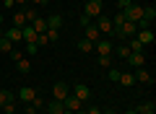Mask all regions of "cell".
Segmentation results:
<instances>
[{"mask_svg":"<svg viewBox=\"0 0 156 114\" xmlns=\"http://www.w3.org/2000/svg\"><path fill=\"white\" fill-rule=\"evenodd\" d=\"M122 16H125V21H133V23H138L140 18H143V5H135V3H130V5L122 11Z\"/></svg>","mask_w":156,"mask_h":114,"instance_id":"cell-1","label":"cell"},{"mask_svg":"<svg viewBox=\"0 0 156 114\" xmlns=\"http://www.w3.org/2000/svg\"><path fill=\"white\" fill-rule=\"evenodd\" d=\"M101 11H104V3H101V0H89V3H86V8H83V16H89V18H99Z\"/></svg>","mask_w":156,"mask_h":114,"instance_id":"cell-2","label":"cell"},{"mask_svg":"<svg viewBox=\"0 0 156 114\" xmlns=\"http://www.w3.org/2000/svg\"><path fill=\"white\" fill-rule=\"evenodd\" d=\"M96 29H99L101 36H115V26H112V18H107V16H99V18H96Z\"/></svg>","mask_w":156,"mask_h":114,"instance_id":"cell-3","label":"cell"},{"mask_svg":"<svg viewBox=\"0 0 156 114\" xmlns=\"http://www.w3.org/2000/svg\"><path fill=\"white\" fill-rule=\"evenodd\" d=\"M62 106H65V112L76 114V112H81V109H83V101H81V98H76L73 93H68V96L62 98Z\"/></svg>","mask_w":156,"mask_h":114,"instance_id":"cell-4","label":"cell"},{"mask_svg":"<svg viewBox=\"0 0 156 114\" xmlns=\"http://www.w3.org/2000/svg\"><path fill=\"white\" fill-rule=\"evenodd\" d=\"M37 96H39V93H37V88H31V86H23L21 91L16 93V98H21L23 104H31V101H34Z\"/></svg>","mask_w":156,"mask_h":114,"instance_id":"cell-5","label":"cell"},{"mask_svg":"<svg viewBox=\"0 0 156 114\" xmlns=\"http://www.w3.org/2000/svg\"><path fill=\"white\" fill-rule=\"evenodd\" d=\"M94 49H96V54H99V57H101V54H112V52H115L112 42H109V39H104V36H101L99 42H94Z\"/></svg>","mask_w":156,"mask_h":114,"instance_id":"cell-6","label":"cell"},{"mask_svg":"<svg viewBox=\"0 0 156 114\" xmlns=\"http://www.w3.org/2000/svg\"><path fill=\"white\" fill-rule=\"evenodd\" d=\"M73 96L81 98V101H86V98H91V88L86 86V83H76V86H73Z\"/></svg>","mask_w":156,"mask_h":114,"instance_id":"cell-7","label":"cell"},{"mask_svg":"<svg viewBox=\"0 0 156 114\" xmlns=\"http://www.w3.org/2000/svg\"><path fill=\"white\" fill-rule=\"evenodd\" d=\"M70 93V88H68V83H62V81H57L55 86H52V96L57 98V101H62V98Z\"/></svg>","mask_w":156,"mask_h":114,"instance_id":"cell-8","label":"cell"},{"mask_svg":"<svg viewBox=\"0 0 156 114\" xmlns=\"http://www.w3.org/2000/svg\"><path fill=\"white\" fill-rule=\"evenodd\" d=\"M135 39H138L143 47H148V44H154V31H151V29H140V31L135 34Z\"/></svg>","mask_w":156,"mask_h":114,"instance_id":"cell-9","label":"cell"},{"mask_svg":"<svg viewBox=\"0 0 156 114\" xmlns=\"http://www.w3.org/2000/svg\"><path fill=\"white\" fill-rule=\"evenodd\" d=\"M133 78H135V83H154V78H151V73L146 67H135Z\"/></svg>","mask_w":156,"mask_h":114,"instance_id":"cell-10","label":"cell"},{"mask_svg":"<svg viewBox=\"0 0 156 114\" xmlns=\"http://www.w3.org/2000/svg\"><path fill=\"white\" fill-rule=\"evenodd\" d=\"M37 36H39V34L34 31L31 23H26V26L21 29V39H23V42H37Z\"/></svg>","mask_w":156,"mask_h":114,"instance_id":"cell-11","label":"cell"},{"mask_svg":"<svg viewBox=\"0 0 156 114\" xmlns=\"http://www.w3.org/2000/svg\"><path fill=\"white\" fill-rule=\"evenodd\" d=\"M128 62H130L133 67H146V54H140V52H130Z\"/></svg>","mask_w":156,"mask_h":114,"instance_id":"cell-12","label":"cell"},{"mask_svg":"<svg viewBox=\"0 0 156 114\" xmlns=\"http://www.w3.org/2000/svg\"><path fill=\"white\" fill-rule=\"evenodd\" d=\"M3 36H5V39H11V42L16 44V42H21V29H16V26L3 29Z\"/></svg>","mask_w":156,"mask_h":114,"instance_id":"cell-13","label":"cell"},{"mask_svg":"<svg viewBox=\"0 0 156 114\" xmlns=\"http://www.w3.org/2000/svg\"><path fill=\"white\" fill-rule=\"evenodd\" d=\"M83 29H86V36H83V39H89V42H99V39H101L99 29H96L94 23H89V26H83Z\"/></svg>","mask_w":156,"mask_h":114,"instance_id":"cell-14","label":"cell"},{"mask_svg":"<svg viewBox=\"0 0 156 114\" xmlns=\"http://www.w3.org/2000/svg\"><path fill=\"white\" fill-rule=\"evenodd\" d=\"M60 26H62V16H60V13L47 16V29H57V31H60Z\"/></svg>","mask_w":156,"mask_h":114,"instance_id":"cell-15","label":"cell"},{"mask_svg":"<svg viewBox=\"0 0 156 114\" xmlns=\"http://www.w3.org/2000/svg\"><path fill=\"white\" fill-rule=\"evenodd\" d=\"M31 26H34V31H37V34H44V31H47V18L37 16V18L31 21Z\"/></svg>","mask_w":156,"mask_h":114,"instance_id":"cell-16","label":"cell"},{"mask_svg":"<svg viewBox=\"0 0 156 114\" xmlns=\"http://www.w3.org/2000/svg\"><path fill=\"white\" fill-rule=\"evenodd\" d=\"M47 112H50V114H65V106H62V101H57V98H55V101L47 104Z\"/></svg>","mask_w":156,"mask_h":114,"instance_id":"cell-17","label":"cell"},{"mask_svg":"<svg viewBox=\"0 0 156 114\" xmlns=\"http://www.w3.org/2000/svg\"><path fill=\"white\" fill-rule=\"evenodd\" d=\"M13 26H16V29H23V26H26V13H23V11H16V13H13Z\"/></svg>","mask_w":156,"mask_h":114,"instance_id":"cell-18","label":"cell"},{"mask_svg":"<svg viewBox=\"0 0 156 114\" xmlns=\"http://www.w3.org/2000/svg\"><path fill=\"white\" fill-rule=\"evenodd\" d=\"M117 83H122L125 88H130V86H135V78H133V73H120V81Z\"/></svg>","mask_w":156,"mask_h":114,"instance_id":"cell-19","label":"cell"},{"mask_svg":"<svg viewBox=\"0 0 156 114\" xmlns=\"http://www.w3.org/2000/svg\"><path fill=\"white\" fill-rule=\"evenodd\" d=\"M135 112L138 114H156V106H154V101H146V104H140Z\"/></svg>","mask_w":156,"mask_h":114,"instance_id":"cell-20","label":"cell"},{"mask_svg":"<svg viewBox=\"0 0 156 114\" xmlns=\"http://www.w3.org/2000/svg\"><path fill=\"white\" fill-rule=\"evenodd\" d=\"M11 101H16V93L13 91H0V106L3 104H11Z\"/></svg>","mask_w":156,"mask_h":114,"instance_id":"cell-21","label":"cell"},{"mask_svg":"<svg viewBox=\"0 0 156 114\" xmlns=\"http://www.w3.org/2000/svg\"><path fill=\"white\" fill-rule=\"evenodd\" d=\"M0 52H5V54L13 52V42H11V39H5V36L0 39Z\"/></svg>","mask_w":156,"mask_h":114,"instance_id":"cell-22","label":"cell"},{"mask_svg":"<svg viewBox=\"0 0 156 114\" xmlns=\"http://www.w3.org/2000/svg\"><path fill=\"white\" fill-rule=\"evenodd\" d=\"M128 49H130V52H140V54H143V44H140L135 36H130V44H128Z\"/></svg>","mask_w":156,"mask_h":114,"instance_id":"cell-23","label":"cell"},{"mask_svg":"<svg viewBox=\"0 0 156 114\" xmlns=\"http://www.w3.org/2000/svg\"><path fill=\"white\" fill-rule=\"evenodd\" d=\"M78 49H81V52H94V42H89V39H81V42H78Z\"/></svg>","mask_w":156,"mask_h":114,"instance_id":"cell-24","label":"cell"},{"mask_svg":"<svg viewBox=\"0 0 156 114\" xmlns=\"http://www.w3.org/2000/svg\"><path fill=\"white\" fill-rule=\"evenodd\" d=\"M44 36H47V42H57V39H60V31H57V29H47V31H44Z\"/></svg>","mask_w":156,"mask_h":114,"instance_id":"cell-25","label":"cell"},{"mask_svg":"<svg viewBox=\"0 0 156 114\" xmlns=\"http://www.w3.org/2000/svg\"><path fill=\"white\" fill-rule=\"evenodd\" d=\"M16 65H18V70H21V73H29V70H31V62H29L26 57H21V60H18Z\"/></svg>","mask_w":156,"mask_h":114,"instance_id":"cell-26","label":"cell"},{"mask_svg":"<svg viewBox=\"0 0 156 114\" xmlns=\"http://www.w3.org/2000/svg\"><path fill=\"white\" fill-rule=\"evenodd\" d=\"M122 23H125V16H122V11H120V13H117V16H112V26H122Z\"/></svg>","mask_w":156,"mask_h":114,"instance_id":"cell-27","label":"cell"},{"mask_svg":"<svg viewBox=\"0 0 156 114\" xmlns=\"http://www.w3.org/2000/svg\"><path fill=\"white\" fill-rule=\"evenodd\" d=\"M117 54H120L122 60H128V57H130V49H128V44H122V47H117Z\"/></svg>","mask_w":156,"mask_h":114,"instance_id":"cell-28","label":"cell"},{"mask_svg":"<svg viewBox=\"0 0 156 114\" xmlns=\"http://www.w3.org/2000/svg\"><path fill=\"white\" fill-rule=\"evenodd\" d=\"M99 65L101 67H112V57H109V54H101V57H99Z\"/></svg>","mask_w":156,"mask_h":114,"instance_id":"cell-29","label":"cell"},{"mask_svg":"<svg viewBox=\"0 0 156 114\" xmlns=\"http://www.w3.org/2000/svg\"><path fill=\"white\" fill-rule=\"evenodd\" d=\"M0 109H3L5 114H16V101H11V104H3Z\"/></svg>","mask_w":156,"mask_h":114,"instance_id":"cell-30","label":"cell"},{"mask_svg":"<svg viewBox=\"0 0 156 114\" xmlns=\"http://www.w3.org/2000/svg\"><path fill=\"white\" fill-rule=\"evenodd\" d=\"M26 52H29V54H37V52H39V44H37V42H26Z\"/></svg>","mask_w":156,"mask_h":114,"instance_id":"cell-31","label":"cell"},{"mask_svg":"<svg viewBox=\"0 0 156 114\" xmlns=\"http://www.w3.org/2000/svg\"><path fill=\"white\" fill-rule=\"evenodd\" d=\"M8 57H11L13 62H18V60H21V57H23V52H21V49H16V47H13V52L8 54Z\"/></svg>","mask_w":156,"mask_h":114,"instance_id":"cell-32","label":"cell"},{"mask_svg":"<svg viewBox=\"0 0 156 114\" xmlns=\"http://www.w3.org/2000/svg\"><path fill=\"white\" fill-rule=\"evenodd\" d=\"M109 81H112V83L120 81V70H117V67H109Z\"/></svg>","mask_w":156,"mask_h":114,"instance_id":"cell-33","label":"cell"},{"mask_svg":"<svg viewBox=\"0 0 156 114\" xmlns=\"http://www.w3.org/2000/svg\"><path fill=\"white\" fill-rule=\"evenodd\" d=\"M23 13H26V23H31L34 18H37V11H34V8H26Z\"/></svg>","mask_w":156,"mask_h":114,"instance_id":"cell-34","label":"cell"},{"mask_svg":"<svg viewBox=\"0 0 156 114\" xmlns=\"http://www.w3.org/2000/svg\"><path fill=\"white\" fill-rule=\"evenodd\" d=\"M23 112H26V114H37V112H39V109H37V106H34V104H23Z\"/></svg>","mask_w":156,"mask_h":114,"instance_id":"cell-35","label":"cell"},{"mask_svg":"<svg viewBox=\"0 0 156 114\" xmlns=\"http://www.w3.org/2000/svg\"><path fill=\"white\" fill-rule=\"evenodd\" d=\"M83 114H101V109L99 106H89V109H83Z\"/></svg>","mask_w":156,"mask_h":114,"instance_id":"cell-36","label":"cell"},{"mask_svg":"<svg viewBox=\"0 0 156 114\" xmlns=\"http://www.w3.org/2000/svg\"><path fill=\"white\" fill-rule=\"evenodd\" d=\"M117 5H120V11H125V8L130 5V0H117Z\"/></svg>","mask_w":156,"mask_h":114,"instance_id":"cell-37","label":"cell"},{"mask_svg":"<svg viewBox=\"0 0 156 114\" xmlns=\"http://www.w3.org/2000/svg\"><path fill=\"white\" fill-rule=\"evenodd\" d=\"M31 104H34V106H37V109H42V106H44V101H42V98H39V96H37V98H34V101H31Z\"/></svg>","mask_w":156,"mask_h":114,"instance_id":"cell-38","label":"cell"},{"mask_svg":"<svg viewBox=\"0 0 156 114\" xmlns=\"http://www.w3.org/2000/svg\"><path fill=\"white\" fill-rule=\"evenodd\" d=\"M16 5V3H13V0H5V8H13Z\"/></svg>","mask_w":156,"mask_h":114,"instance_id":"cell-39","label":"cell"},{"mask_svg":"<svg viewBox=\"0 0 156 114\" xmlns=\"http://www.w3.org/2000/svg\"><path fill=\"white\" fill-rule=\"evenodd\" d=\"M13 3H16V5H26V0H13Z\"/></svg>","mask_w":156,"mask_h":114,"instance_id":"cell-40","label":"cell"},{"mask_svg":"<svg viewBox=\"0 0 156 114\" xmlns=\"http://www.w3.org/2000/svg\"><path fill=\"white\" fill-rule=\"evenodd\" d=\"M125 114H138V112H135V109H128V112H125Z\"/></svg>","mask_w":156,"mask_h":114,"instance_id":"cell-41","label":"cell"},{"mask_svg":"<svg viewBox=\"0 0 156 114\" xmlns=\"http://www.w3.org/2000/svg\"><path fill=\"white\" fill-rule=\"evenodd\" d=\"M31 3H37V5H42V3H44V0H31Z\"/></svg>","mask_w":156,"mask_h":114,"instance_id":"cell-42","label":"cell"},{"mask_svg":"<svg viewBox=\"0 0 156 114\" xmlns=\"http://www.w3.org/2000/svg\"><path fill=\"white\" fill-rule=\"evenodd\" d=\"M0 29H3V16H0Z\"/></svg>","mask_w":156,"mask_h":114,"instance_id":"cell-43","label":"cell"},{"mask_svg":"<svg viewBox=\"0 0 156 114\" xmlns=\"http://www.w3.org/2000/svg\"><path fill=\"white\" fill-rule=\"evenodd\" d=\"M0 39H3V29H0Z\"/></svg>","mask_w":156,"mask_h":114,"instance_id":"cell-44","label":"cell"}]
</instances>
